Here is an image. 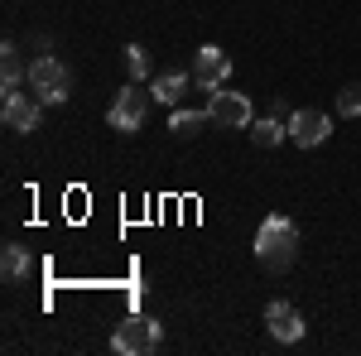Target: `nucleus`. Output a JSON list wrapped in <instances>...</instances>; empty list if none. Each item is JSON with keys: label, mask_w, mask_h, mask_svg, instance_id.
I'll return each mask as SVG.
<instances>
[{"label": "nucleus", "mask_w": 361, "mask_h": 356, "mask_svg": "<svg viewBox=\"0 0 361 356\" xmlns=\"http://www.w3.org/2000/svg\"><path fill=\"white\" fill-rule=\"evenodd\" d=\"M255 260L270 274H284L294 260H299V226L284 217V212H270L255 231Z\"/></svg>", "instance_id": "f257e3e1"}, {"label": "nucleus", "mask_w": 361, "mask_h": 356, "mask_svg": "<svg viewBox=\"0 0 361 356\" xmlns=\"http://www.w3.org/2000/svg\"><path fill=\"white\" fill-rule=\"evenodd\" d=\"M29 92H34L44 106H58V102L73 97V73H68L54 54H39L29 63Z\"/></svg>", "instance_id": "f03ea898"}, {"label": "nucleus", "mask_w": 361, "mask_h": 356, "mask_svg": "<svg viewBox=\"0 0 361 356\" xmlns=\"http://www.w3.org/2000/svg\"><path fill=\"white\" fill-rule=\"evenodd\" d=\"M159 342H164V332L154 318H145V313H130V318H121L111 332V352L116 356H145V352H159Z\"/></svg>", "instance_id": "7ed1b4c3"}, {"label": "nucleus", "mask_w": 361, "mask_h": 356, "mask_svg": "<svg viewBox=\"0 0 361 356\" xmlns=\"http://www.w3.org/2000/svg\"><path fill=\"white\" fill-rule=\"evenodd\" d=\"M145 111H149V97H145V87H140V82H130L111 102L106 125H111V130H121V135H130V130H140V125H145Z\"/></svg>", "instance_id": "20e7f679"}, {"label": "nucleus", "mask_w": 361, "mask_h": 356, "mask_svg": "<svg viewBox=\"0 0 361 356\" xmlns=\"http://www.w3.org/2000/svg\"><path fill=\"white\" fill-rule=\"evenodd\" d=\"M328 135H333V116H328V111L308 106V111H294V116H289V140H294L299 149H318Z\"/></svg>", "instance_id": "39448f33"}, {"label": "nucleus", "mask_w": 361, "mask_h": 356, "mask_svg": "<svg viewBox=\"0 0 361 356\" xmlns=\"http://www.w3.org/2000/svg\"><path fill=\"white\" fill-rule=\"evenodd\" d=\"M226 78H231V58H226L217 44H202L193 54V82L207 87V92H217V87H226Z\"/></svg>", "instance_id": "423d86ee"}, {"label": "nucleus", "mask_w": 361, "mask_h": 356, "mask_svg": "<svg viewBox=\"0 0 361 356\" xmlns=\"http://www.w3.org/2000/svg\"><path fill=\"white\" fill-rule=\"evenodd\" d=\"M265 328H270V337H275V342L294 347V342L304 337V313H299L289 299H275L270 308H265Z\"/></svg>", "instance_id": "0eeeda50"}, {"label": "nucleus", "mask_w": 361, "mask_h": 356, "mask_svg": "<svg viewBox=\"0 0 361 356\" xmlns=\"http://www.w3.org/2000/svg\"><path fill=\"white\" fill-rule=\"evenodd\" d=\"M207 111H212V125H250V97H241V92H226V87H217L212 92V102H207Z\"/></svg>", "instance_id": "6e6552de"}, {"label": "nucleus", "mask_w": 361, "mask_h": 356, "mask_svg": "<svg viewBox=\"0 0 361 356\" xmlns=\"http://www.w3.org/2000/svg\"><path fill=\"white\" fill-rule=\"evenodd\" d=\"M5 125H10L15 135L39 130V125H44V102H39V97H25V92L5 97Z\"/></svg>", "instance_id": "1a4fd4ad"}, {"label": "nucleus", "mask_w": 361, "mask_h": 356, "mask_svg": "<svg viewBox=\"0 0 361 356\" xmlns=\"http://www.w3.org/2000/svg\"><path fill=\"white\" fill-rule=\"evenodd\" d=\"M188 82H193V73H159L154 87H149V97H154L159 106H178L183 92H188Z\"/></svg>", "instance_id": "9d476101"}, {"label": "nucleus", "mask_w": 361, "mask_h": 356, "mask_svg": "<svg viewBox=\"0 0 361 356\" xmlns=\"http://www.w3.org/2000/svg\"><path fill=\"white\" fill-rule=\"evenodd\" d=\"M212 125V111H188V106H173V116H169V130L178 140H193V135H202Z\"/></svg>", "instance_id": "9b49d317"}, {"label": "nucleus", "mask_w": 361, "mask_h": 356, "mask_svg": "<svg viewBox=\"0 0 361 356\" xmlns=\"http://www.w3.org/2000/svg\"><path fill=\"white\" fill-rule=\"evenodd\" d=\"M20 82H25V63H20V54H15V44L5 39V44H0V92L15 97Z\"/></svg>", "instance_id": "f8f14e48"}, {"label": "nucleus", "mask_w": 361, "mask_h": 356, "mask_svg": "<svg viewBox=\"0 0 361 356\" xmlns=\"http://www.w3.org/2000/svg\"><path fill=\"white\" fill-rule=\"evenodd\" d=\"M250 140H255L260 149H275L279 140H289V121H284V116H265V121H255Z\"/></svg>", "instance_id": "ddd939ff"}, {"label": "nucleus", "mask_w": 361, "mask_h": 356, "mask_svg": "<svg viewBox=\"0 0 361 356\" xmlns=\"http://www.w3.org/2000/svg\"><path fill=\"white\" fill-rule=\"evenodd\" d=\"M126 73H130V82H145V78L154 73V54H149L145 44H130V49H126Z\"/></svg>", "instance_id": "4468645a"}, {"label": "nucleus", "mask_w": 361, "mask_h": 356, "mask_svg": "<svg viewBox=\"0 0 361 356\" xmlns=\"http://www.w3.org/2000/svg\"><path fill=\"white\" fill-rule=\"evenodd\" d=\"M0 274L15 284V279H25L29 274V255H25V246H5L0 250Z\"/></svg>", "instance_id": "2eb2a0df"}, {"label": "nucleus", "mask_w": 361, "mask_h": 356, "mask_svg": "<svg viewBox=\"0 0 361 356\" xmlns=\"http://www.w3.org/2000/svg\"><path fill=\"white\" fill-rule=\"evenodd\" d=\"M337 116H347V121L361 116V82H347L342 92H337Z\"/></svg>", "instance_id": "dca6fc26"}]
</instances>
